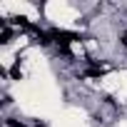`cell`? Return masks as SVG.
<instances>
[{
    "mask_svg": "<svg viewBox=\"0 0 127 127\" xmlns=\"http://www.w3.org/2000/svg\"><path fill=\"white\" fill-rule=\"evenodd\" d=\"M122 42H125V45H127V32H125V37H122Z\"/></svg>",
    "mask_w": 127,
    "mask_h": 127,
    "instance_id": "1",
    "label": "cell"
}]
</instances>
